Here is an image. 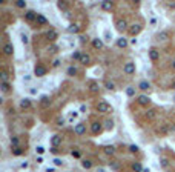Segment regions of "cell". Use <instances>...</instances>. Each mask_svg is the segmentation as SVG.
<instances>
[{
	"mask_svg": "<svg viewBox=\"0 0 175 172\" xmlns=\"http://www.w3.org/2000/svg\"><path fill=\"white\" fill-rule=\"evenodd\" d=\"M97 111L101 112V114H107V112H112V106L106 101H98L97 103Z\"/></svg>",
	"mask_w": 175,
	"mask_h": 172,
	"instance_id": "1",
	"label": "cell"
},
{
	"mask_svg": "<svg viewBox=\"0 0 175 172\" xmlns=\"http://www.w3.org/2000/svg\"><path fill=\"white\" fill-rule=\"evenodd\" d=\"M123 72L126 74V76H132V74H135V63H134V61H128V63H124Z\"/></svg>",
	"mask_w": 175,
	"mask_h": 172,
	"instance_id": "2",
	"label": "cell"
},
{
	"mask_svg": "<svg viewBox=\"0 0 175 172\" xmlns=\"http://www.w3.org/2000/svg\"><path fill=\"white\" fill-rule=\"evenodd\" d=\"M46 72H48V69L45 68L43 65H37L34 68V76L35 77H45V76H46Z\"/></svg>",
	"mask_w": 175,
	"mask_h": 172,
	"instance_id": "3",
	"label": "cell"
},
{
	"mask_svg": "<svg viewBox=\"0 0 175 172\" xmlns=\"http://www.w3.org/2000/svg\"><path fill=\"white\" fill-rule=\"evenodd\" d=\"M141 29H143V26L140 25V23H134V25H131L129 26V34H131V36H138V34L141 32Z\"/></svg>",
	"mask_w": 175,
	"mask_h": 172,
	"instance_id": "4",
	"label": "cell"
},
{
	"mask_svg": "<svg viewBox=\"0 0 175 172\" xmlns=\"http://www.w3.org/2000/svg\"><path fill=\"white\" fill-rule=\"evenodd\" d=\"M91 132H92V134H95V135L101 134V132H103V125L100 121H94L91 125Z\"/></svg>",
	"mask_w": 175,
	"mask_h": 172,
	"instance_id": "5",
	"label": "cell"
},
{
	"mask_svg": "<svg viewBox=\"0 0 175 172\" xmlns=\"http://www.w3.org/2000/svg\"><path fill=\"white\" fill-rule=\"evenodd\" d=\"M25 20L28 22V23H32V22L37 20V14H35L32 9H28L25 12Z\"/></svg>",
	"mask_w": 175,
	"mask_h": 172,
	"instance_id": "6",
	"label": "cell"
},
{
	"mask_svg": "<svg viewBox=\"0 0 175 172\" xmlns=\"http://www.w3.org/2000/svg\"><path fill=\"white\" fill-rule=\"evenodd\" d=\"M137 103L140 105V106H147V105L151 103V98H149L147 95L141 94V95H138V97H137Z\"/></svg>",
	"mask_w": 175,
	"mask_h": 172,
	"instance_id": "7",
	"label": "cell"
},
{
	"mask_svg": "<svg viewBox=\"0 0 175 172\" xmlns=\"http://www.w3.org/2000/svg\"><path fill=\"white\" fill-rule=\"evenodd\" d=\"M149 59L154 61V63L160 60V51L157 49V48H151V49H149Z\"/></svg>",
	"mask_w": 175,
	"mask_h": 172,
	"instance_id": "8",
	"label": "cell"
},
{
	"mask_svg": "<svg viewBox=\"0 0 175 172\" xmlns=\"http://www.w3.org/2000/svg\"><path fill=\"white\" fill-rule=\"evenodd\" d=\"M115 28L118 29L120 32H123V31L129 29V28H128V22L124 20V19H120V20H117V23H115Z\"/></svg>",
	"mask_w": 175,
	"mask_h": 172,
	"instance_id": "9",
	"label": "cell"
},
{
	"mask_svg": "<svg viewBox=\"0 0 175 172\" xmlns=\"http://www.w3.org/2000/svg\"><path fill=\"white\" fill-rule=\"evenodd\" d=\"M46 40H49V42H55L57 38H58V34H57V31L55 29H48L46 31Z\"/></svg>",
	"mask_w": 175,
	"mask_h": 172,
	"instance_id": "10",
	"label": "cell"
},
{
	"mask_svg": "<svg viewBox=\"0 0 175 172\" xmlns=\"http://www.w3.org/2000/svg\"><path fill=\"white\" fill-rule=\"evenodd\" d=\"M84 132H86V125H84V123H77V125L74 126V134L83 135Z\"/></svg>",
	"mask_w": 175,
	"mask_h": 172,
	"instance_id": "11",
	"label": "cell"
},
{
	"mask_svg": "<svg viewBox=\"0 0 175 172\" xmlns=\"http://www.w3.org/2000/svg\"><path fill=\"white\" fill-rule=\"evenodd\" d=\"M3 54L5 55H12L14 54V46H12L11 43H5V45H3Z\"/></svg>",
	"mask_w": 175,
	"mask_h": 172,
	"instance_id": "12",
	"label": "cell"
},
{
	"mask_svg": "<svg viewBox=\"0 0 175 172\" xmlns=\"http://www.w3.org/2000/svg\"><path fill=\"white\" fill-rule=\"evenodd\" d=\"M35 23H37V26H46L48 20H46V17H45L43 14H37V20H35Z\"/></svg>",
	"mask_w": 175,
	"mask_h": 172,
	"instance_id": "13",
	"label": "cell"
},
{
	"mask_svg": "<svg viewBox=\"0 0 175 172\" xmlns=\"http://www.w3.org/2000/svg\"><path fill=\"white\" fill-rule=\"evenodd\" d=\"M129 45L128 43V38H124V37H120V38H117V46L120 48V49H124Z\"/></svg>",
	"mask_w": 175,
	"mask_h": 172,
	"instance_id": "14",
	"label": "cell"
},
{
	"mask_svg": "<svg viewBox=\"0 0 175 172\" xmlns=\"http://www.w3.org/2000/svg\"><path fill=\"white\" fill-rule=\"evenodd\" d=\"M61 140H63V138H61V137L58 135V134H55V135H52V138H51V144H52V148H57L58 144L61 143Z\"/></svg>",
	"mask_w": 175,
	"mask_h": 172,
	"instance_id": "15",
	"label": "cell"
},
{
	"mask_svg": "<svg viewBox=\"0 0 175 172\" xmlns=\"http://www.w3.org/2000/svg\"><path fill=\"white\" fill-rule=\"evenodd\" d=\"M92 46L95 48V49H101V48L105 46V43H103L101 38H94V40H92Z\"/></svg>",
	"mask_w": 175,
	"mask_h": 172,
	"instance_id": "16",
	"label": "cell"
},
{
	"mask_svg": "<svg viewBox=\"0 0 175 172\" xmlns=\"http://www.w3.org/2000/svg\"><path fill=\"white\" fill-rule=\"evenodd\" d=\"M89 91L92 92V94H97L98 91H100V86H98L97 82H91L89 83Z\"/></svg>",
	"mask_w": 175,
	"mask_h": 172,
	"instance_id": "17",
	"label": "cell"
},
{
	"mask_svg": "<svg viewBox=\"0 0 175 172\" xmlns=\"http://www.w3.org/2000/svg\"><path fill=\"white\" fill-rule=\"evenodd\" d=\"M0 88H2V92H3V94H8V92L11 91L9 82H3V83H0Z\"/></svg>",
	"mask_w": 175,
	"mask_h": 172,
	"instance_id": "18",
	"label": "cell"
},
{
	"mask_svg": "<svg viewBox=\"0 0 175 172\" xmlns=\"http://www.w3.org/2000/svg\"><path fill=\"white\" fill-rule=\"evenodd\" d=\"M40 105H42L43 108H48L49 105H51V98H49L48 95H43L42 98H40Z\"/></svg>",
	"mask_w": 175,
	"mask_h": 172,
	"instance_id": "19",
	"label": "cell"
},
{
	"mask_svg": "<svg viewBox=\"0 0 175 172\" xmlns=\"http://www.w3.org/2000/svg\"><path fill=\"white\" fill-rule=\"evenodd\" d=\"M101 9L103 11H111L112 9V2H109V0H103L101 2Z\"/></svg>",
	"mask_w": 175,
	"mask_h": 172,
	"instance_id": "20",
	"label": "cell"
},
{
	"mask_svg": "<svg viewBox=\"0 0 175 172\" xmlns=\"http://www.w3.org/2000/svg\"><path fill=\"white\" fill-rule=\"evenodd\" d=\"M149 88H151V83L146 82V80H141L140 83H138V89H141V91H147Z\"/></svg>",
	"mask_w": 175,
	"mask_h": 172,
	"instance_id": "21",
	"label": "cell"
},
{
	"mask_svg": "<svg viewBox=\"0 0 175 172\" xmlns=\"http://www.w3.org/2000/svg\"><path fill=\"white\" fill-rule=\"evenodd\" d=\"M20 108L22 109H29L31 108V98H23L20 101Z\"/></svg>",
	"mask_w": 175,
	"mask_h": 172,
	"instance_id": "22",
	"label": "cell"
},
{
	"mask_svg": "<svg viewBox=\"0 0 175 172\" xmlns=\"http://www.w3.org/2000/svg\"><path fill=\"white\" fill-rule=\"evenodd\" d=\"M169 36H170V34H169V31H161V32H160L157 37H158V40L164 42V40H168V38H169Z\"/></svg>",
	"mask_w": 175,
	"mask_h": 172,
	"instance_id": "23",
	"label": "cell"
},
{
	"mask_svg": "<svg viewBox=\"0 0 175 172\" xmlns=\"http://www.w3.org/2000/svg\"><path fill=\"white\" fill-rule=\"evenodd\" d=\"M68 31L71 34H77L78 31H80V28H78V25H75V23H71L69 25V28H68Z\"/></svg>",
	"mask_w": 175,
	"mask_h": 172,
	"instance_id": "24",
	"label": "cell"
},
{
	"mask_svg": "<svg viewBox=\"0 0 175 172\" xmlns=\"http://www.w3.org/2000/svg\"><path fill=\"white\" fill-rule=\"evenodd\" d=\"M11 152H12V155L19 157V155H22V154H23L25 151H23V149H22L20 146H19V148H11Z\"/></svg>",
	"mask_w": 175,
	"mask_h": 172,
	"instance_id": "25",
	"label": "cell"
},
{
	"mask_svg": "<svg viewBox=\"0 0 175 172\" xmlns=\"http://www.w3.org/2000/svg\"><path fill=\"white\" fill-rule=\"evenodd\" d=\"M19 146H20L19 137H11V148H19Z\"/></svg>",
	"mask_w": 175,
	"mask_h": 172,
	"instance_id": "26",
	"label": "cell"
},
{
	"mask_svg": "<svg viewBox=\"0 0 175 172\" xmlns=\"http://www.w3.org/2000/svg\"><path fill=\"white\" fill-rule=\"evenodd\" d=\"M105 88H106L107 91H114V89H115V83L111 82V80H106V82H105Z\"/></svg>",
	"mask_w": 175,
	"mask_h": 172,
	"instance_id": "27",
	"label": "cell"
},
{
	"mask_svg": "<svg viewBox=\"0 0 175 172\" xmlns=\"http://www.w3.org/2000/svg\"><path fill=\"white\" fill-rule=\"evenodd\" d=\"M169 131H170V129H169V125H161V126H160V129H158V132H160L161 135H166Z\"/></svg>",
	"mask_w": 175,
	"mask_h": 172,
	"instance_id": "28",
	"label": "cell"
},
{
	"mask_svg": "<svg viewBox=\"0 0 175 172\" xmlns=\"http://www.w3.org/2000/svg\"><path fill=\"white\" fill-rule=\"evenodd\" d=\"M135 89H137V88H134V86L126 88V95L128 97H135Z\"/></svg>",
	"mask_w": 175,
	"mask_h": 172,
	"instance_id": "29",
	"label": "cell"
},
{
	"mask_svg": "<svg viewBox=\"0 0 175 172\" xmlns=\"http://www.w3.org/2000/svg\"><path fill=\"white\" fill-rule=\"evenodd\" d=\"M89 61H91V57H89L88 54H83L82 59H80V63L82 65H89Z\"/></svg>",
	"mask_w": 175,
	"mask_h": 172,
	"instance_id": "30",
	"label": "cell"
},
{
	"mask_svg": "<svg viewBox=\"0 0 175 172\" xmlns=\"http://www.w3.org/2000/svg\"><path fill=\"white\" fill-rule=\"evenodd\" d=\"M103 149H105V154H107V155H114L115 154V148L114 146H105Z\"/></svg>",
	"mask_w": 175,
	"mask_h": 172,
	"instance_id": "31",
	"label": "cell"
},
{
	"mask_svg": "<svg viewBox=\"0 0 175 172\" xmlns=\"http://www.w3.org/2000/svg\"><path fill=\"white\" fill-rule=\"evenodd\" d=\"M82 55H83V52H82V51H74V52H72V60H77V61H80V59H82Z\"/></svg>",
	"mask_w": 175,
	"mask_h": 172,
	"instance_id": "32",
	"label": "cell"
},
{
	"mask_svg": "<svg viewBox=\"0 0 175 172\" xmlns=\"http://www.w3.org/2000/svg\"><path fill=\"white\" fill-rule=\"evenodd\" d=\"M155 115H157V111H155V109H151V111H147V112H146V117L149 118V120H154Z\"/></svg>",
	"mask_w": 175,
	"mask_h": 172,
	"instance_id": "33",
	"label": "cell"
},
{
	"mask_svg": "<svg viewBox=\"0 0 175 172\" xmlns=\"http://www.w3.org/2000/svg\"><path fill=\"white\" fill-rule=\"evenodd\" d=\"M82 166L84 167V169H91V167H92V161L91 160H83L82 161Z\"/></svg>",
	"mask_w": 175,
	"mask_h": 172,
	"instance_id": "34",
	"label": "cell"
},
{
	"mask_svg": "<svg viewBox=\"0 0 175 172\" xmlns=\"http://www.w3.org/2000/svg\"><path fill=\"white\" fill-rule=\"evenodd\" d=\"M0 78H2V83H3V82H8V78H9V76H8V72L5 71V69L0 72Z\"/></svg>",
	"mask_w": 175,
	"mask_h": 172,
	"instance_id": "35",
	"label": "cell"
},
{
	"mask_svg": "<svg viewBox=\"0 0 175 172\" xmlns=\"http://www.w3.org/2000/svg\"><path fill=\"white\" fill-rule=\"evenodd\" d=\"M57 6H58V9H61V11H66V9H68V3H66V2H58Z\"/></svg>",
	"mask_w": 175,
	"mask_h": 172,
	"instance_id": "36",
	"label": "cell"
},
{
	"mask_svg": "<svg viewBox=\"0 0 175 172\" xmlns=\"http://www.w3.org/2000/svg\"><path fill=\"white\" fill-rule=\"evenodd\" d=\"M16 6L20 8V9H25V8H26V2H23V0H17V2H16Z\"/></svg>",
	"mask_w": 175,
	"mask_h": 172,
	"instance_id": "37",
	"label": "cell"
},
{
	"mask_svg": "<svg viewBox=\"0 0 175 172\" xmlns=\"http://www.w3.org/2000/svg\"><path fill=\"white\" fill-rule=\"evenodd\" d=\"M66 72H68V76H71V77H74L75 74H77V69H75L74 66H69V68H68V71H66Z\"/></svg>",
	"mask_w": 175,
	"mask_h": 172,
	"instance_id": "38",
	"label": "cell"
},
{
	"mask_svg": "<svg viewBox=\"0 0 175 172\" xmlns=\"http://www.w3.org/2000/svg\"><path fill=\"white\" fill-rule=\"evenodd\" d=\"M160 163H161V167H168L169 166V160L166 157H161L160 158Z\"/></svg>",
	"mask_w": 175,
	"mask_h": 172,
	"instance_id": "39",
	"label": "cell"
},
{
	"mask_svg": "<svg viewBox=\"0 0 175 172\" xmlns=\"http://www.w3.org/2000/svg\"><path fill=\"white\" fill-rule=\"evenodd\" d=\"M132 169L135 171V172H143V169H141V165H140V163H134V165H132Z\"/></svg>",
	"mask_w": 175,
	"mask_h": 172,
	"instance_id": "40",
	"label": "cell"
},
{
	"mask_svg": "<svg viewBox=\"0 0 175 172\" xmlns=\"http://www.w3.org/2000/svg\"><path fill=\"white\" fill-rule=\"evenodd\" d=\"M105 40H106V42H111V40H112V34H111V31H105Z\"/></svg>",
	"mask_w": 175,
	"mask_h": 172,
	"instance_id": "41",
	"label": "cell"
},
{
	"mask_svg": "<svg viewBox=\"0 0 175 172\" xmlns=\"http://www.w3.org/2000/svg\"><path fill=\"white\" fill-rule=\"evenodd\" d=\"M128 149H129V152H132V154L138 152V146H137V144H131V146H129Z\"/></svg>",
	"mask_w": 175,
	"mask_h": 172,
	"instance_id": "42",
	"label": "cell"
},
{
	"mask_svg": "<svg viewBox=\"0 0 175 172\" xmlns=\"http://www.w3.org/2000/svg\"><path fill=\"white\" fill-rule=\"evenodd\" d=\"M54 165L55 166H63V160H61V158H54Z\"/></svg>",
	"mask_w": 175,
	"mask_h": 172,
	"instance_id": "43",
	"label": "cell"
},
{
	"mask_svg": "<svg viewBox=\"0 0 175 172\" xmlns=\"http://www.w3.org/2000/svg\"><path fill=\"white\" fill-rule=\"evenodd\" d=\"M105 127H106V129H109V131H111L112 127H114V121H112V120H106V126H105Z\"/></svg>",
	"mask_w": 175,
	"mask_h": 172,
	"instance_id": "44",
	"label": "cell"
},
{
	"mask_svg": "<svg viewBox=\"0 0 175 172\" xmlns=\"http://www.w3.org/2000/svg\"><path fill=\"white\" fill-rule=\"evenodd\" d=\"M20 38H22V42H23L25 45H28V43H29V38H28V36H26V34H22Z\"/></svg>",
	"mask_w": 175,
	"mask_h": 172,
	"instance_id": "45",
	"label": "cell"
},
{
	"mask_svg": "<svg viewBox=\"0 0 175 172\" xmlns=\"http://www.w3.org/2000/svg\"><path fill=\"white\" fill-rule=\"evenodd\" d=\"M77 117H78V112H75V111H74V112H71V117H69V120L72 121V120H75V118H77Z\"/></svg>",
	"mask_w": 175,
	"mask_h": 172,
	"instance_id": "46",
	"label": "cell"
},
{
	"mask_svg": "<svg viewBox=\"0 0 175 172\" xmlns=\"http://www.w3.org/2000/svg\"><path fill=\"white\" fill-rule=\"evenodd\" d=\"M48 51H49V52H57V51H58V46H57V45H52Z\"/></svg>",
	"mask_w": 175,
	"mask_h": 172,
	"instance_id": "47",
	"label": "cell"
},
{
	"mask_svg": "<svg viewBox=\"0 0 175 172\" xmlns=\"http://www.w3.org/2000/svg\"><path fill=\"white\" fill-rule=\"evenodd\" d=\"M35 152H37V154H43V152H45V148H43V146H37Z\"/></svg>",
	"mask_w": 175,
	"mask_h": 172,
	"instance_id": "48",
	"label": "cell"
},
{
	"mask_svg": "<svg viewBox=\"0 0 175 172\" xmlns=\"http://www.w3.org/2000/svg\"><path fill=\"white\" fill-rule=\"evenodd\" d=\"M111 167H112V169H118V163L112 161V163H111Z\"/></svg>",
	"mask_w": 175,
	"mask_h": 172,
	"instance_id": "49",
	"label": "cell"
},
{
	"mask_svg": "<svg viewBox=\"0 0 175 172\" xmlns=\"http://www.w3.org/2000/svg\"><path fill=\"white\" fill-rule=\"evenodd\" d=\"M52 66H54V68H57V66H60V60H54V61H52Z\"/></svg>",
	"mask_w": 175,
	"mask_h": 172,
	"instance_id": "50",
	"label": "cell"
},
{
	"mask_svg": "<svg viewBox=\"0 0 175 172\" xmlns=\"http://www.w3.org/2000/svg\"><path fill=\"white\" fill-rule=\"evenodd\" d=\"M169 129H170V132H175V123H170V125H169Z\"/></svg>",
	"mask_w": 175,
	"mask_h": 172,
	"instance_id": "51",
	"label": "cell"
},
{
	"mask_svg": "<svg viewBox=\"0 0 175 172\" xmlns=\"http://www.w3.org/2000/svg\"><path fill=\"white\" fill-rule=\"evenodd\" d=\"M80 42H82V43H86V42H88V37L82 36V37H80Z\"/></svg>",
	"mask_w": 175,
	"mask_h": 172,
	"instance_id": "52",
	"label": "cell"
},
{
	"mask_svg": "<svg viewBox=\"0 0 175 172\" xmlns=\"http://www.w3.org/2000/svg\"><path fill=\"white\" fill-rule=\"evenodd\" d=\"M72 155L74 157H80V152L78 151H72Z\"/></svg>",
	"mask_w": 175,
	"mask_h": 172,
	"instance_id": "53",
	"label": "cell"
},
{
	"mask_svg": "<svg viewBox=\"0 0 175 172\" xmlns=\"http://www.w3.org/2000/svg\"><path fill=\"white\" fill-rule=\"evenodd\" d=\"M86 111V106H84V105H82V106H80V112H84Z\"/></svg>",
	"mask_w": 175,
	"mask_h": 172,
	"instance_id": "54",
	"label": "cell"
},
{
	"mask_svg": "<svg viewBox=\"0 0 175 172\" xmlns=\"http://www.w3.org/2000/svg\"><path fill=\"white\" fill-rule=\"evenodd\" d=\"M65 125V120H63V118H61V120H58V126H63Z\"/></svg>",
	"mask_w": 175,
	"mask_h": 172,
	"instance_id": "55",
	"label": "cell"
},
{
	"mask_svg": "<svg viewBox=\"0 0 175 172\" xmlns=\"http://www.w3.org/2000/svg\"><path fill=\"white\" fill-rule=\"evenodd\" d=\"M29 92H31V94H37V89H34V88H32V89H29Z\"/></svg>",
	"mask_w": 175,
	"mask_h": 172,
	"instance_id": "56",
	"label": "cell"
},
{
	"mask_svg": "<svg viewBox=\"0 0 175 172\" xmlns=\"http://www.w3.org/2000/svg\"><path fill=\"white\" fill-rule=\"evenodd\" d=\"M29 80H31V77H29V76H26V77L23 78V82H29Z\"/></svg>",
	"mask_w": 175,
	"mask_h": 172,
	"instance_id": "57",
	"label": "cell"
},
{
	"mask_svg": "<svg viewBox=\"0 0 175 172\" xmlns=\"http://www.w3.org/2000/svg\"><path fill=\"white\" fill-rule=\"evenodd\" d=\"M97 172H106V171L103 169V167H98V169H97Z\"/></svg>",
	"mask_w": 175,
	"mask_h": 172,
	"instance_id": "58",
	"label": "cell"
},
{
	"mask_svg": "<svg viewBox=\"0 0 175 172\" xmlns=\"http://www.w3.org/2000/svg\"><path fill=\"white\" fill-rule=\"evenodd\" d=\"M46 172H54V167H48V169H46Z\"/></svg>",
	"mask_w": 175,
	"mask_h": 172,
	"instance_id": "59",
	"label": "cell"
},
{
	"mask_svg": "<svg viewBox=\"0 0 175 172\" xmlns=\"http://www.w3.org/2000/svg\"><path fill=\"white\" fill-rule=\"evenodd\" d=\"M172 69H174V71H175V60L172 61Z\"/></svg>",
	"mask_w": 175,
	"mask_h": 172,
	"instance_id": "60",
	"label": "cell"
},
{
	"mask_svg": "<svg viewBox=\"0 0 175 172\" xmlns=\"http://www.w3.org/2000/svg\"><path fill=\"white\" fill-rule=\"evenodd\" d=\"M172 89H175V82L172 83Z\"/></svg>",
	"mask_w": 175,
	"mask_h": 172,
	"instance_id": "61",
	"label": "cell"
}]
</instances>
